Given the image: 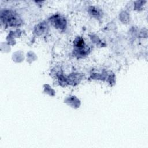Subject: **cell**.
<instances>
[{
	"mask_svg": "<svg viewBox=\"0 0 148 148\" xmlns=\"http://www.w3.org/2000/svg\"><path fill=\"white\" fill-rule=\"evenodd\" d=\"M2 15H4V18H2V19H5L8 21V23L10 24V25L13 24V25H14L17 24V21L16 20L17 18L14 16L13 13H10L9 12L8 13L2 14Z\"/></svg>",
	"mask_w": 148,
	"mask_h": 148,
	"instance_id": "1",
	"label": "cell"
}]
</instances>
